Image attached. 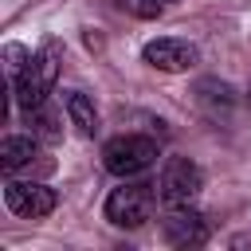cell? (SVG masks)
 I'll use <instances>...</instances> for the list:
<instances>
[{"label":"cell","instance_id":"cell-1","mask_svg":"<svg viewBox=\"0 0 251 251\" xmlns=\"http://www.w3.org/2000/svg\"><path fill=\"white\" fill-rule=\"evenodd\" d=\"M59 67H63V47H59L55 39H47V43L24 63V71L12 78V86H16V102H20L24 114H27V110H39V106L47 102V94L55 90Z\"/></svg>","mask_w":251,"mask_h":251},{"label":"cell","instance_id":"cell-2","mask_svg":"<svg viewBox=\"0 0 251 251\" xmlns=\"http://www.w3.org/2000/svg\"><path fill=\"white\" fill-rule=\"evenodd\" d=\"M200 188H204V173H200L196 161H188V157L165 161V169L157 176V196H161L165 208H192Z\"/></svg>","mask_w":251,"mask_h":251},{"label":"cell","instance_id":"cell-3","mask_svg":"<svg viewBox=\"0 0 251 251\" xmlns=\"http://www.w3.org/2000/svg\"><path fill=\"white\" fill-rule=\"evenodd\" d=\"M157 184H145V180H126L122 188H114L106 196V220L114 227H141L149 216H153V204L161 200L153 192Z\"/></svg>","mask_w":251,"mask_h":251},{"label":"cell","instance_id":"cell-4","mask_svg":"<svg viewBox=\"0 0 251 251\" xmlns=\"http://www.w3.org/2000/svg\"><path fill=\"white\" fill-rule=\"evenodd\" d=\"M157 161V141L145 137V133H118L102 145V165L114 173V176H133V173H145L149 165Z\"/></svg>","mask_w":251,"mask_h":251},{"label":"cell","instance_id":"cell-5","mask_svg":"<svg viewBox=\"0 0 251 251\" xmlns=\"http://www.w3.org/2000/svg\"><path fill=\"white\" fill-rule=\"evenodd\" d=\"M4 204L24 220H43V216L55 212L59 196H55V188L35 184V180H8L4 184Z\"/></svg>","mask_w":251,"mask_h":251},{"label":"cell","instance_id":"cell-6","mask_svg":"<svg viewBox=\"0 0 251 251\" xmlns=\"http://www.w3.org/2000/svg\"><path fill=\"white\" fill-rule=\"evenodd\" d=\"M141 59H145L149 67H157V71L176 75V71H192V67H196V59H200V51H196L188 39L161 35V39H149V43L141 47Z\"/></svg>","mask_w":251,"mask_h":251},{"label":"cell","instance_id":"cell-7","mask_svg":"<svg viewBox=\"0 0 251 251\" xmlns=\"http://www.w3.org/2000/svg\"><path fill=\"white\" fill-rule=\"evenodd\" d=\"M165 239L173 247H200L208 239V224L192 208H169V216H165Z\"/></svg>","mask_w":251,"mask_h":251},{"label":"cell","instance_id":"cell-8","mask_svg":"<svg viewBox=\"0 0 251 251\" xmlns=\"http://www.w3.org/2000/svg\"><path fill=\"white\" fill-rule=\"evenodd\" d=\"M31 157H39V149H35V137H4L0 141V169L12 176V173H20V169H27L31 165Z\"/></svg>","mask_w":251,"mask_h":251},{"label":"cell","instance_id":"cell-9","mask_svg":"<svg viewBox=\"0 0 251 251\" xmlns=\"http://www.w3.org/2000/svg\"><path fill=\"white\" fill-rule=\"evenodd\" d=\"M67 114H71V126L78 129V133H86V137H94L98 133V110H94V102L82 94V90H67Z\"/></svg>","mask_w":251,"mask_h":251},{"label":"cell","instance_id":"cell-10","mask_svg":"<svg viewBox=\"0 0 251 251\" xmlns=\"http://www.w3.org/2000/svg\"><path fill=\"white\" fill-rule=\"evenodd\" d=\"M27 122L35 126L39 137H59V122H55V114L47 110V102H43L39 110H27Z\"/></svg>","mask_w":251,"mask_h":251},{"label":"cell","instance_id":"cell-11","mask_svg":"<svg viewBox=\"0 0 251 251\" xmlns=\"http://www.w3.org/2000/svg\"><path fill=\"white\" fill-rule=\"evenodd\" d=\"M129 4V12H137V16H157L165 4H173V0H126Z\"/></svg>","mask_w":251,"mask_h":251},{"label":"cell","instance_id":"cell-12","mask_svg":"<svg viewBox=\"0 0 251 251\" xmlns=\"http://www.w3.org/2000/svg\"><path fill=\"white\" fill-rule=\"evenodd\" d=\"M247 102H251V90H247Z\"/></svg>","mask_w":251,"mask_h":251}]
</instances>
